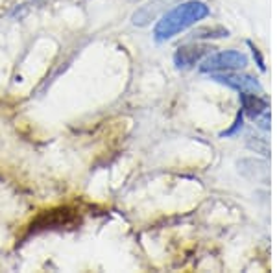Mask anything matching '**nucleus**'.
<instances>
[{
	"instance_id": "obj_6",
	"label": "nucleus",
	"mask_w": 277,
	"mask_h": 273,
	"mask_svg": "<svg viewBox=\"0 0 277 273\" xmlns=\"http://www.w3.org/2000/svg\"><path fill=\"white\" fill-rule=\"evenodd\" d=\"M229 32L224 30V28H211V30H198L196 34H194V37H200V39H207V37H228Z\"/></svg>"
},
{
	"instance_id": "obj_3",
	"label": "nucleus",
	"mask_w": 277,
	"mask_h": 273,
	"mask_svg": "<svg viewBox=\"0 0 277 273\" xmlns=\"http://www.w3.org/2000/svg\"><path fill=\"white\" fill-rule=\"evenodd\" d=\"M214 81L218 83H224L231 87L235 90H240V93H262V87L259 85L257 80H253L252 76H240V74H229V72H214L211 74Z\"/></svg>"
},
{
	"instance_id": "obj_1",
	"label": "nucleus",
	"mask_w": 277,
	"mask_h": 273,
	"mask_svg": "<svg viewBox=\"0 0 277 273\" xmlns=\"http://www.w3.org/2000/svg\"><path fill=\"white\" fill-rule=\"evenodd\" d=\"M209 17V6L200 0H187L183 4L176 6L170 11H167L161 19L157 20V24L154 28V37L155 41L163 43L178 34L185 32L187 28L194 26L196 22L203 20Z\"/></svg>"
},
{
	"instance_id": "obj_2",
	"label": "nucleus",
	"mask_w": 277,
	"mask_h": 273,
	"mask_svg": "<svg viewBox=\"0 0 277 273\" xmlns=\"http://www.w3.org/2000/svg\"><path fill=\"white\" fill-rule=\"evenodd\" d=\"M247 65V57L238 52V50H224L218 54L209 55L207 59L200 65L202 72H233V70H240Z\"/></svg>"
},
{
	"instance_id": "obj_5",
	"label": "nucleus",
	"mask_w": 277,
	"mask_h": 273,
	"mask_svg": "<svg viewBox=\"0 0 277 273\" xmlns=\"http://www.w3.org/2000/svg\"><path fill=\"white\" fill-rule=\"evenodd\" d=\"M240 102H242V109L250 116H261L268 109V102L261 98V93H240Z\"/></svg>"
},
{
	"instance_id": "obj_7",
	"label": "nucleus",
	"mask_w": 277,
	"mask_h": 273,
	"mask_svg": "<svg viewBox=\"0 0 277 273\" xmlns=\"http://www.w3.org/2000/svg\"><path fill=\"white\" fill-rule=\"evenodd\" d=\"M133 2H135V0H133Z\"/></svg>"
},
{
	"instance_id": "obj_4",
	"label": "nucleus",
	"mask_w": 277,
	"mask_h": 273,
	"mask_svg": "<svg viewBox=\"0 0 277 273\" xmlns=\"http://www.w3.org/2000/svg\"><path fill=\"white\" fill-rule=\"evenodd\" d=\"M209 52V46H198V45H185L176 52L174 59H176V65L179 69H188L196 65L203 55Z\"/></svg>"
}]
</instances>
